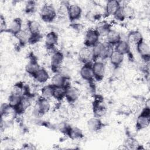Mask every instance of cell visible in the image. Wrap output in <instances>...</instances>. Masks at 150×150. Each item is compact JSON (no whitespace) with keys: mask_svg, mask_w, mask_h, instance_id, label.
I'll return each instance as SVG.
<instances>
[{"mask_svg":"<svg viewBox=\"0 0 150 150\" xmlns=\"http://www.w3.org/2000/svg\"><path fill=\"white\" fill-rule=\"evenodd\" d=\"M69 4L63 2L61 3L60 6L59 7L57 11V15H59L60 16H64L66 15H67V8Z\"/></svg>","mask_w":150,"mask_h":150,"instance_id":"836d02e7","label":"cell"},{"mask_svg":"<svg viewBox=\"0 0 150 150\" xmlns=\"http://www.w3.org/2000/svg\"><path fill=\"white\" fill-rule=\"evenodd\" d=\"M114 49L124 56L125 54H128L130 53L131 45L127 40H121L114 46Z\"/></svg>","mask_w":150,"mask_h":150,"instance_id":"7402d4cb","label":"cell"},{"mask_svg":"<svg viewBox=\"0 0 150 150\" xmlns=\"http://www.w3.org/2000/svg\"><path fill=\"white\" fill-rule=\"evenodd\" d=\"M35 2L32 1L28 2L27 4H26V11H27L28 12H32L35 9Z\"/></svg>","mask_w":150,"mask_h":150,"instance_id":"8d00e7d4","label":"cell"},{"mask_svg":"<svg viewBox=\"0 0 150 150\" xmlns=\"http://www.w3.org/2000/svg\"><path fill=\"white\" fill-rule=\"evenodd\" d=\"M66 135L71 139L77 140L81 139L84 137L83 132L81 129L77 127H70Z\"/></svg>","mask_w":150,"mask_h":150,"instance_id":"cb8c5ba5","label":"cell"},{"mask_svg":"<svg viewBox=\"0 0 150 150\" xmlns=\"http://www.w3.org/2000/svg\"><path fill=\"white\" fill-rule=\"evenodd\" d=\"M39 14L44 22H52L57 16V11L52 5L47 4L42 6Z\"/></svg>","mask_w":150,"mask_h":150,"instance_id":"277c9868","label":"cell"},{"mask_svg":"<svg viewBox=\"0 0 150 150\" xmlns=\"http://www.w3.org/2000/svg\"><path fill=\"white\" fill-rule=\"evenodd\" d=\"M95 29L97 30L100 36H105L108 32L111 29V24L107 21H102L99 22L97 23L96 28Z\"/></svg>","mask_w":150,"mask_h":150,"instance_id":"4316f807","label":"cell"},{"mask_svg":"<svg viewBox=\"0 0 150 150\" xmlns=\"http://www.w3.org/2000/svg\"><path fill=\"white\" fill-rule=\"evenodd\" d=\"M121 5L120 2L118 1H108L105 6V13L107 16H114Z\"/></svg>","mask_w":150,"mask_h":150,"instance_id":"d6986e66","label":"cell"},{"mask_svg":"<svg viewBox=\"0 0 150 150\" xmlns=\"http://www.w3.org/2000/svg\"><path fill=\"white\" fill-rule=\"evenodd\" d=\"M59 40V36L57 33L54 31L48 32L45 38V46L48 49H53L57 45Z\"/></svg>","mask_w":150,"mask_h":150,"instance_id":"5bb4252c","label":"cell"},{"mask_svg":"<svg viewBox=\"0 0 150 150\" xmlns=\"http://www.w3.org/2000/svg\"><path fill=\"white\" fill-rule=\"evenodd\" d=\"M94 79L98 81H101L105 74V65L101 61H95L92 64Z\"/></svg>","mask_w":150,"mask_h":150,"instance_id":"ba28073f","label":"cell"},{"mask_svg":"<svg viewBox=\"0 0 150 150\" xmlns=\"http://www.w3.org/2000/svg\"><path fill=\"white\" fill-rule=\"evenodd\" d=\"M64 60L63 53L59 50L54 51L50 57V65L52 70L56 73L62 67Z\"/></svg>","mask_w":150,"mask_h":150,"instance_id":"52a82bcc","label":"cell"},{"mask_svg":"<svg viewBox=\"0 0 150 150\" xmlns=\"http://www.w3.org/2000/svg\"><path fill=\"white\" fill-rule=\"evenodd\" d=\"M67 79L61 74L56 73L52 77L51 83L52 85L54 87H67L70 84H67Z\"/></svg>","mask_w":150,"mask_h":150,"instance_id":"603a6c76","label":"cell"},{"mask_svg":"<svg viewBox=\"0 0 150 150\" xmlns=\"http://www.w3.org/2000/svg\"><path fill=\"white\" fill-rule=\"evenodd\" d=\"M0 31L1 33L4 32H7L8 30V26L6 23V21L5 19V18L1 15V19H0Z\"/></svg>","mask_w":150,"mask_h":150,"instance_id":"d590c367","label":"cell"},{"mask_svg":"<svg viewBox=\"0 0 150 150\" xmlns=\"http://www.w3.org/2000/svg\"><path fill=\"white\" fill-rule=\"evenodd\" d=\"M144 40L142 34L137 30L132 31L129 33L127 38V42L131 45V44H134L135 46L140 42L141 40Z\"/></svg>","mask_w":150,"mask_h":150,"instance_id":"83f0119b","label":"cell"},{"mask_svg":"<svg viewBox=\"0 0 150 150\" xmlns=\"http://www.w3.org/2000/svg\"><path fill=\"white\" fill-rule=\"evenodd\" d=\"M150 123V110L145 107L138 115L136 120L135 127L137 131L142 130L148 127Z\"/></svg>","mask_w":150,"mask_h":150,"instance_id":"3957f363","label":"cell"},{"mask_svg":"<svg viewBox=\"0 0 150 150\" xmlns=\"http://www.w3.org/2000/svg\"><path fill=\"white\" fill-rule=\"evenodd\" d=\"M79 59L84 64L91 63L93 61L91 48L85 46L81 48L79 52Z\"/></svg>","mask_w":150,"mask_h":150,"instance_id":"4fadbf2b","label":"cell"},{"mask_svg":"<svg viewBox=\"0 0 150 150\" xmlns=\"http://www.w3.org/2000/svg\"><path fill=\"white\" fill-rule=\"evenodd\" d=\"M38 83H45L49 79L48 71L43 67H40L37 73L33 77Z\"/></svg>","mask_w":150,"mask_h":150,"instance_id":"484cf974","label":"cell"},{"mask_svg":"<svg viewBox=\"0 0 150 150\" xmlns=\"http://www.w3.org/2000/svg\"><path fill=\"white\" fill-rule=\"evenodd\" d=\"M108 59L110 60V63L114 66V67L118 68L122 63L124 56L114 49V50L110 54Z\"/></svg>","mask_w":150,"mask_h":150,"instance_id":"ffe728a7","label":"cell"},{"mask_svg":"<svg viewBox=\"0 0 150 150\" xmlns=\"http://www.w3.org/2000/svg\"><path fill=\"white\" fill-rule=\"evenodd\" d=\"M113 50V46L107 43H105L99 41L91 47L93 62L97 61L99 59H104L108 58Z\"/></svg>","mask_w":150,"mask_h":150,"instance_id":"6da1fadb","label":"cell"},{"mask_svg":"<svg viewBox=\"0 0 150 150\" xmlns=\"http://www.w3.org/2000/svg\"><path fill=\"white\" fill-rule=\"evenodd\" d=\"M136 48L141 58L145 62H149L150 56V48L149 45L145 42L144 40H142L136 45Z\"/></svg>","mask_w":150,"mask_h":150,"instance_id":"9c48e42d","label":"cell"},{"mask_svg":"<svg viewBox=\"0 0 150 150\" xmlns=\"http://www.w3.org/2000/svg\"><path fill=\"white\" fill-rule=\"evenodd\" d=\"M106 43L112 46L117 45L121 39L120 33L115 30L111 29L105 35Z\"/></svg>","mask_w":150,"mask_h":150,"instance_id":"e0dca14e","label":"cell"},{"mask_svg":"<svg viewBox=\"0 0 150 150\" xmlns=\"http://www.w3.org/2000/svg\"><path fill=\"white\" fill-rule=\"evenodd\" d=\"M22 21L20 18H14L8 28L7 32L15 36L22 30Z\"/></svg>","mask_w":150,"mask_h":150,"instance_id":"9a60e30c","label":"cell"},{"mask_svg":"<svg viewBox=\"0 0 150 150\" xmlns=\"http://www.w3.org/2000/svg\"><path fill=\"white\" fill-rule=\"evenodd\" d=\"M40 68L38 61L33 57L29 60L25 66V70L29 75L33 77Z\"/></svg>","mask_w":150,"mask_h":150,"instance_id":"44dd1931","label":"cell"},{"mask_svg":"<svg viewBox=\"0 0 150 150\" xmlns=\"http://www.w3.org/2000/svg\"><path fill=\"white\" fill-rule=\"evenodd\" d=\"M115 19L119 21H123L125 19V15L123 11L122 5H121V6L119 8V9L117 11V12L115 13V14L113 16Z\"/></svg>","mask_w":150,"mask_h":150,"instance_id":"e575fe53","label":"cell"},{"mask_svg":"<svg viewBox=\"0 0 150 150\" xmlns=\"http://www.w3.org/2000/svg\"><path fill=\"white\" fill-rule=\"evenodd\" d=\"M53 89L54 86L52 84H47L44 86L41 89L42 97L48 100L53 98Z\"/></svg>","mask_w":150,"mask_h":150,"instance_id":"4dcf8cb0","label":"cell"},{"mask_svg":"<svg viewBox=\"0 0 150 150\" xmlns=\"http://www.w3.org/2000/svg\"><path fill=\"white\" fill-rule=\"evenodd\" d=\"M80 74L83 80L88 81V83L93 82L95 79L92 68V64H84V65L80 69Z\"/></svg>","mask_w":150,"mask_h":150,"instance_id":"8fae6325","label":"cell"},{"mask_svg":"<svg viewBox=\"0 0 150 150\" xmlns=\"http://www.w3.org/2000/svg\"><path fill=\"white\" fill-rule=\"evenodd\" d=\"M100 35L96 29H88L84 36V44L85 46L92 47L99 42Z\"/></svg>","mask_w":150,"mask_h":150,"instance_id":"5b68a950","label":"cell"},{"mask_svg":"<svg viewBox=\"0 0 150 150\" xmlns=\"http://www.w3.org/2000/svg\"><path fill=\"white\" fill-rule=\"evenodd\" d=\"M82 14V9L77 4H69L67 8V16L71 22L79 19Z\"/></svg>","mask_w":150,"mask_h":150,"instance_id":"30bf717a","label":"cell"},{"mask_svg":"<svg viewBox=\"0 0 150 150\" xmlns=\"http://www.w3.org/2000/svg\"><path fill=\"white\" fill-rule=\"evenodd\" d=\"M93 110L94 117L100 118L106 113L107 107L103 100L97 99L93 103Z\"/></svg>","mask_w":150,"mask_h":150,"instance_id":"2e32d148","label":"cell"},{"mask_svg":"<svg viewBox=\"0 0 150 150\" xmlns=\"http://www.w3.org/2000/svg\"><path fill=\"white\" fill-rule=\"evenodd\" d=\"M50 108V104L48 99L41 97L39 98L34 107V112L38 115H43L47 112Z\"/></svg>","mask_w":150,"mask_h":150,"instance_id":"8992f818","label":"cell"},{"mask_svg":"<svg viewBox=\"0 0 150 150\" xmlns=\"http://www.w3.org/2000/svg\"><path fill=\"white\" fill-rule=\"evenodd\" d=\"M80 95V90L76 87L69 85L66 87L65 98L69 103H75Z\"/></svg>","mask_w":150,"mask_h":150,"instance_id":"7c38bea8","label":"cell"},{"mask_svg":"<svg viewBox=\"0 0 150 150\" xmlns=\"http://www.w3.org/2000/svg\"><path fill=\"white\" fill-rule=\"evenodd\" d=\"M88 129L91 132H98L100 131L103 127L104 124L101 120L100 118L93 117L90 118L87 121Z\"/></svg>","mask_w":150,"mask_h":150,"instance_id":"ac0fdd59","label":"cell"},{"mask_svg":"<svg viewBox=\"0 0 150 150\" xmlns=\"http://www.w3.org/2000/svg\"><path fill=\"white\" fill-rule=\"evenodd\" d=\"M66 87H54L53 98L57 101H62L65 98Z\"/></svg>","mask_w":150,"mask_h":150,"instance_id":"f546056e","label":"cell"},{"mask_svg":"<svg viewBox=\"0 0 150 150\" xmlns=\"http://www.w3.org/2000/svg\"><path fill=\"white\" fill-rule=\"evenodd\" d=\"M21 46H25L28 43H29L30 35L28 30H22L17 35L15 36Z\"/></svg>","mask_w":150,"mask_h":150,"instance_id":"f1b7e54d","label":"cell"},{"mask_svg":"<svg viewBox=\"0 0 150 150\" xmlns=\"http://www.w3.org/2000/svg\"><path fill=\"white\" fill-rule=\"evenodd\" d=\"M123 11L125 19H132L135 16L134 9L129 5H122Z\"/></svg>","mask_w":150,"mask_h":150,"instance_id":"1f68e13d","label":"cell"},{"mask_svg":"<svg viewBox=\"0 0 150 150\" xmlns=\"http://www.w3.org/2000/svg\"><path fill=\"white\" fill-rule=\"evenodd\" d=\"M126 149H139V144L133 138H129L126 141V143L124 145Z\"/></svg>","mask_w":150,"mask_h":150,"instance_id":"d6a6232c","label":"cell"},{"mask_svg":"<svg viewBox=\"0 0 150 150\" xmlns=\"http://www.w3.org/2000/svg\"><path fill=\"white\" fill-rule=\"evenodd\" d=\"M22 97L23 96L20 94L12 93L8 98V104L16 111L21 103Z\"/></svg>","mask_w":150,"mask_h":150,"instance_id":"d4e9b609","label":"cell"},{"mask_svg":"<svg viewBox=\"0 0 150 150\" xmlns=\"http://www.w3.org/2000/svg\"><path fill=\"white\" fill-rule=\"evenodd\" d=\"M27 30L30 35L29 43H35L41 38V27L37 21L34 20L28 21Z\"/></svg>","mask_w":150,"mask_h":150,"instance_id":"7a4b0ae2","label":"cell"}]
</instances>
